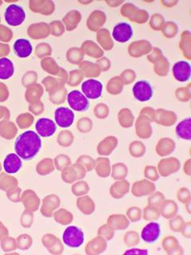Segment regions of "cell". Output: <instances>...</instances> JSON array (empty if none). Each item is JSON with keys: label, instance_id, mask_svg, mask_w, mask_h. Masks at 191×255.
<instances>
[{"label": "cell", "instance_id": "obj_1", "mask_svg": "<svg viewBox=\"0 0 191 255\" xmlns=\"http://www.w3.org/2000/svg\"><path fill=\"white\" fill-rule=\"evenodd\" d=\"M41 136L37 132L28 130L21 133L15 142L16 154L24 161L35 158L41 148Z\"/></svg>", "mask_w": 191, "mask_h": 255}, {"label": "cell", "instance_id": "obj_2", "mask_svg": "<svg viewBox=\"0 0 191 255\" xmlns=\"http://www.w3.org/2000/svg\"><path fill=\"white\" fill-rule=\"evenodd\" d=\"M119 12L123 18L136 24H145L150 18L148 10L138 8L132 2H124L122 5Z\"/></svg>", "mask_w": 191, "mask_h": 255}, {"label": "cell", "instance_id": "obj_3", "mask_svg": "<svg viewBox=\"0 0 191 255\" xmlns=\"http://www.w3.org/2000/svg\"><path fill=\"white\" fill-rule=\"evenodd\" d=\"M62 240L65 245L71 248H78L84 242V233L76 226H70L64 231Z\"/></svg>", "mask_w": 191, "mask_h": 255}, {"label": "cell", "instance_id": "obj_4", "mask_svg": "<svg viewBox=\"0 0 191 255\" xmlns=\"http://www.w3.org/2000/svg\"><path fill=\"white\" fill-rule=\"evenodd\" d=\"M4 18L6 23L10 27H19L24 23L26 12L19 5L10 4L5 10Z\"/></svg>", "mask_w": 191, "mask_h": 255}, {"label": "cell", "instance_id": "obj_5", "mask_svg": "<svg viewBox=\"0 0 191 255\" xmlns=\"http://www.w3.org/2000/svg\"><path fill=\"white\" fill-rule=\"evenodd\" d=\"M132 94L137 101L147 102L153 97L154 89L148 81H138L132 87Z\"/></svg>", "mask_w": 191, "mask_h": 255}, {"label": "cell", "instance_id": "obj_6", "mask_svg": "<svg viewBox=\"0 0 191 255\" xmlns=\"http://www.w3.org/2000/svg\"><path fill=\"white\" fill-rule=\"evenodd\" d=\"M159 176L168 177L179 171L181 163L176 157H163L157 165Z\"/></svg>", "mask_w": 191, "mask_h": 255}, {"label": "cell", "instance_id": "obj_7", "mask_svg": "<svg viewBox=\"0 0 191 255\" xmlns=\"http://www.w3.org/2000/svg\"><path fill=\"white\" fill-rule=\"evenodd\" d=\"M67 102L70 109L74 111L84 112L89 108V101L82 92L73 90L67 95Z\"/></svg>", "mask_w": 191, "mask_h": 255}, {"label": "cell", "instance_id": "obj_8", "mask_svg": "<svg viewBox=\"0 0 191 255\" xmlns=\"http://www.w3.org/2000/svg\"><path fill=\"white\" fill-rule=\"evenodd\" d=\"M81 91L88 100H97L102 96L103 85L97 79H88L81 85Z\"/></svg>", "mask_w": 191, "mask_h": 255}, {"label": "cell", "instance_id": "obj_9", "mask_svg": "<svg viewBox=\"0 0 191 255\" xmlns=\"http://www.w3.org/2000/svg\"><path fill=\"white\" fill-rule=\"evenodd\" d=\"M133 33L132 26L127 23L122 22L115 25L111 35L114 41L119 43H126L132 39Z\"/></svg>", "mask_w": 191, "mask_h": 255}, {"label": "cell", "instance_id": "obj_10", "mask_svg": "<svg viewBox=\"0 0 191 255\" xmlns=\"http://www.w3.org/2000/svg\"><path fill=\"white\" fill-rule=\"evenodd\" d=\"M152 44L146 40H136L132 42L127 47V53L134 58H142L152 51Z\"/></svg>", "mask_w": 191, "mask_h": 255}, {"label": "cell", "instance_id": "obj_11", "mask_svg": "<svg viewBox=\"0 0 191 255\" xmlns=\"http://www.w3.org/2000/svg\"><path fill=\"white\" fill-rule=\"evenodd\" d=\"M131 191L135 197L141 198L149 196L156 191L154 182L144 179L137 180L131 186Z\"/></svg>", "mask_w": 191, "mask_h": 255}, {"label": "cell", "instance_id": "obj_12", "mask_svg": "<svg viewBox=\"0 0 191 255\" xmlns=\"http://www.w3.org/2000/svg\"><path fill=\"white\" fill-rule=\"evenodd\" d=\"M160 235V224L155 221H152L143 227L140 234V239H142L144 243L152 244L158 240Z\"/></svg>", "mask_w": 191, "mask_h": 255}, {"label": "cell", "instance_id": "obj_13", "mask_svg": "<svg viewBox=\"0 0 191 255\" xmlns=\"http://www.w3.org/2000/svg\"><path fill=\"white\" fill-rule=\"evenodd\" d=\"M152 122L147 118L145 116L140 114L135 121V130L136 136L142 140H147L152 137L153 129L152 126Z\"/></svg>", "mask_w": 191, "mask_h": 255}, {"label": "cell", "instance_id": "obj_14", "mask_svg": "<svg viewBox=\"0 0 191 255\" xmlns=\"http://www.w3.org/2000/svg\"><path fill=\"white\" fill-rule=\"evenodd\" d=\"M75 119L74 111L67 107H60L54 112V120L57 126L60 128H70L73 126Z\"/></svg>", "mask_w": 191, "mask_h": 255}, {"label": "cell", "instance_id": "obj_15", "mask_svg": "<svg viewBox=\"0 0 191 255\" xmlns=\"http://www.w3.org/2000/svg\"><path fill=\"white\" fill-rule=\"evenodd\" d=\"M174 79L179 83H187L191 79V66L187 61H179L175 62L172 67Z\"/></svg>", "mask_w": 191, "mask_h": 255}, {"label": "cell", "instance_id": "obj_16", "mask_svg": "<svg viewBox=\"0 0 191 255\" xmlns=\"http://www.w3.org/2000/svg\"><path fill=\"white\" fill-rule=\"evenodd\" d=\"M178 117L176 113L168 109H155L154 122L164 127H171L177 122Z\"/></svg>", "mask_w": 191, "mask_h": 255}, {"label": "cell", "instance_id": "obj_17", "mask_svg": "<svg viewBox=\"0 0 191 255\" xmlns=\"http://www.w3.org/2000/svg\"><path fill=\"white\" fill-rule=\"evenodd\" d=\"M36 132L41 137H50L57 131V125L49 118H40L35 125Z\"/></svg>", "mask_w": 191, "mask_h": 255}, {"label": "cell", "instance_id": "obj_18", "mask_svg": "<svg viewBox=\"0 0 191 255\" xmlns=\"http://www.w3.org/2000/svg\"><path fill=\"white\" fill-rule=\"evenodd\" d=\"M107 22V15L105 11L101 10H96L92 12L90 16L88 17L87 22V27L90 31L97 32L104 28L105 23Z\"/></svg>", "mask_w": 191, "mask_h": 255}, {"label": "cell", "instance_id": "obj_19", "mask_svg": "<svg viewBox=\"0 0 191 255\" xmlns=\"http://www.w3.org/2000/svg\"><path fill=\"white\" fill-rule=\"evenodd\" d=\"M117 137L115 136H108L104 138L101 142L99 143L97 146V152L101 157H109L113 153V151L117 148Z\"/></svg>", "mask_w": 191, "mask_h": 255}, {"label": "cell", "instance_id": "obj_20", "mask_svg": "<svg viewBox=\"0 0 191 255\" xmlns=\"http://www.w3.org/2000/svg\"><path fill=\"white\" fill-rule=\"evenodd\" d=\"M176 143L170 137H162L158 140L155 146V152L158 157H167L175 152Z\"/></svg>", "mask_w": 191, "mask_h": 255}, {"label": "cell", "instance_id": "obj_21", "mask_svg": "<svg viewBox=\"0 0 191 255\" xmlns=\"http://www.w3.org/2000/svg\"><path fill=\"white\" fill-rule=\"evenodd\" d=\"M131 189V184L127 179H123V180H116L115 183L112 184L109 189V193L110 196L115 199V200H119L128 194Z\"/></svg>", "mask_w": 191, "mask_h": 255}, {"label": "cell", "instance_id": "obj_22", "mask_svg": "<svg viewBox=\"0 0 191 255\" xmlns=\"http://www.w3.org/2000/svg\"><path fill=\"white\" fill-rule=\"evenodd\" d=\"M162 249L168 255H183V249L179 241L172 235L165 237L162 241Z\"/></svg>", "mask_w": 191, "mask_h": 255}, {"label": "cell", "instance_id": "obj_23", "mask_svg": "<svg viewBox=\"0 0 191 255\" xmlns=\"http://www.w3.org/2000/svg\"><path fill=\"white\" fill-rule=\"evenodd\" d=\"M13 48L17 57L20 58H28L33 51V46L31 45V42L26 39L17 40L13 45Z\"/></svg>", "mask_w": 191, "mask_h": 255}, {"label": "cell", "instance_id": "obj_24", "mask_svg": "<svg viewBox=\"0 0 191 255\" xmlns=\"http://www.w3.org/2000/svg\"><path fill=\"white\" fill-rule=\"evenodd\" d=\"M23 166L22 159L16 153H10L6 156L3 162L5 171L8 174H15Z\"/></svg>", "mask_w": 191, "mask_h": 255}, {"label": "cell", "instance_id": "obj_25", "mask_svg": "<svg viewBox=\"0 0 191 255\" xmlns=\"http://www.w3.org/2000/svg\"><path fill=\"white\" fill-rule=\"evenodd\" d=\"M97 44L104 51H110L114 48V40L111 33L106 28H102L97 32Z\"/></svg>", "mask_w": 191, "mask_h": 255}, {"label": "cell", "instance_id": "obj_26", "mask_svg": "<svg viewBox=\"0 0 191 255\" xmlns=\"http://www.w3.org/2000/svg\"><path fill=\"white\" fill-rule=\"evenodd\" d=\"M107 223L115 231H124L130 226V221L125 214H113L109 215Z\"/></svg>", "mask_w": 191, "mask_h": 255}, {"label": "cell", "instance_id": "obj_27", "mask_svg": "<svg viewBox=\"0 0 191 255\" xmlns=\"http://www.w3.org/2000/svg\"><path fill=\"white\" fill-rule=\"evenodd\" d=\"M179 49L183 57L188 62L191 60V33L188 30L183 31L180 35L179 43Z\"/></svg>", "mask_w": 191, "mask_h": 255}, {"label": "cell", "instance_id": "obj_28", "mask_svg": "<svg viewBox=\"0 0 191 255\" xmlns=\"http://www.w3.org/2000/svg\"><path fill=\"white\" fill-rule=\"evenodd\" d=\"M177 137L181 140H191V118H187L179 122L175 128Z\"/></svg>", "mask_w": 191, "mask_h": 255}, {"label": "cell", "instance_id": "obj_29", "mask_svg": "<svg viewBox=\"0 0 191 255\" xmlns=\"http://www.w3.org/2000/svg\"><path fill=\"white\" fill-rule=\"evenodd\" d=\"M160 214L166 219H171L178 214L179 206L176 202L172 200H165L159 208Z\"/></svg>", "mask_w": 191, "mask_h": 255}, {"label": "cell", "instance_id": "obj_30", "mask_svg": "<svg viewBox=\"0 0 191 255\" xmlns=\"http://www.w3.org/2000/svg\"><path fill=\"white\" fill-rule=\"evenodd\" d=\"M118 122L123 128H130L134 126L136 118L132 110L127 108H123L118 112Z\"/></svg>", "mask_w": 191, "mask_h": 255}, {"label": "cell", "instance_id": "obj_31", "mask_svg": "<svg viewBox=\"0 0 191 255\" xmlns=\"http://www.w3.org/2000/svg\"><path fill=\"white\" fill-rule=\"evenodd\" d=\"M96 172L101 178H107L111 175L112 165L109 159L106 157H99L95 165Z\"/></svg>", "mask_w": 191, "mask_h": 255}, {"label": "cell", "instance_id": "obj_32", "mask_svg": "<svg viewBox=\"0 0 191 255\" xmlns=\"http://www.w3.org/2000/svg\"><path fill=\"white\" fill-rule=\"evenodd\" d=\"M108 247V241L105 240L104 238L101 236H97L90 243H88L87 252L88 254H93V255H100L106 251Z\"/></svg>", "mask_w": 191, "mask_h": 255}, {"label": "cell", "instance_id": "obj_33", "mask_svg": "<svg viewBox=\"0 0 191 255\" xmlns=\"http://www.w3.org/2000/svg\"><path fill=\"white\" fill-rule=\"evenodd\" d=\"M15 74V66L7 58H0V79L7 80Z\"/></svg>", "mask_w": 191, "mask_h": 255}, {"label": "cell", "instance_id": "obj_34", "mask_svg": "<svg viewBox=\"0 0 191 255\" xmlns=\"http://www.w3.org/2000/svg\"><path fill=\"white\" fill-rule=\"evenodd\" d=\"M124 84L121 78L119 76H114L109 81L106 85V90L109 94L117 96L123 92Z\"/></svg>", "mask_w": 191, "mask_h": 255}, {"label": "cell", "instance_id": "obj_35", "mask_svg": "<svg viewBox=\"0 0 191 255\" xmlns=\"http://www.w3.org/2000/svg\"><path fill=\"white\" fill-rule=\"evenodd\" d=\"M83 51L87 55L97 59L102 58L105 54V51L101 49V46L93 41L85 42L83 45Z\"/></svg>", "mask_w": 191, "mask_h": 255}, {"label": "cell", "instance_id": "obj_36", "mask_svg": "<svg viewBox=\"0 0 191 255\" xmlns=\"http://www.w3.org/2000/svg\"><path fill=\"white\" fill-rule=\"evenodd\" d=\"M170 62L164 55L158 58L156 62L153 64V70L154 74L158 77H166L170 71Z\"/></svg>", "mask_w": 191, "mask_h": 255}, {"label": "cell", "instance_id": "obj_37", "mask_svg": "<svg viewBox=\"0 0 191 255\" xmlns=\"http://www.w3.org/2000/svg\"><path fill=\"white\" fill-rule=\"evenodd\" d=\"M128 175V169L124 163H115L112 165L111 176L114 180L126 179Z\"/></svg>", "mask_w": 191, "mask_h": 255}, {"label": "cell", "instance_id": "obj_38", "mask_svg": "<svg viewBox=\"0 0 191 255\" xmlns=\"http://www.w3.org/2000/svg\"><path fill=\"white\" fill-rule=\"evenodd\" d=\"M147 148L145 144L141 140H134L130 143L128 152L133 158H141L146 153Z\"/></svg>", "mask_w": 191, "mask_h": 255}, {"label": "cell", "instance_id": "obj_39", "mask_svg": "<svg viewBox=\"0 0 191 255\" xmlns=\"http://www.w3.org/2000/svg\"><path fill=\"white\" fill-rule=\"evenodd\" d=\"M160 216L159 208L155 207L148 205L144 208V210H142V218L147 222L158 220Z\"/></svg>", "mask_w": 191, "mask_h": 255}, {"label": "cell", "instance_id": "obj_40", "mask_svg": "<svg viewBox=\"0 0 191 255\" xmlns=\"http://www.w3.org/2000/svg\"><path fill=\"white\" fill-rule=\"evenodd\" d=\"M162 35L167 39H174L176 37L179 32L178 25L173 21H167L165 22L161 29Z\"/></svg>", "mask_w": 191, "mask_h": 255}, {"label": "cell", "instance_id": "obj_41", "mask_svg": "<svg viewBox=\"0 0 191 255\" xmlns=\"http://www.w3.org/2000/svg\"><path fill=\"white\" fill-rule=\"evenodd\" d=\"M175 98L180 102H188L191 100V84L187 86L179 87L175 89Z\"/></svg>", "mask_w": 191, "mask_h": 255}, {"label": "cell", "instance_id": "obj_42", "mask_svg": "<svg viewBox=\"0 0 191 255\" xmlns=\"http://www.w3.org/2000/svg\"><path fill=\"white\" fill-rule=\"evenodd\" d=\"M140 242V235L137 231H128L123 236V243L127 248L136 247Z\"/></svg>", "mask_w": 191, "mask_h": 255}, {"label": "cell", "instance_id": "obj_43", "mask_svg": "<svg viewBox=\"0 0 191 255\" xmlns=\"http://www.w3.org/2000/svg\"><path fill=\"white\" fill-rule=\"evenodd\" d=\"M164 17L162 16L161 14L158 13H154L152 16L149 18L148 23H149V27L152 31H160L162 29V26L164 24Z\"/></svg>", "mask_w": 191, "mask_h": 255}, {"label": "cell", "instance_id": "obj_44", "mask_svg": "<svg viewBox=\"0 0 191 255\" xmlns=\"http://www.w3.org/2000/svg\"><path fill=\"white\" fill-rule=\"evenodd\" d=\"M84 68L86 71L87 78H89V79H97L101 75V71L97 64L86 62L84 64Z\"/></svg>", "mask_w": 191, "mask_h": 255}, {"label": "cell", "instance_id": "obj_45", "mask_svg": "<svg viewBox=\"0 0 191 255\" xmlns=\"http://www.w3.org/2000/svg\"><path fill=\"white\" fill-rule=\"evenodd\" d=\"M165 200H166V198H165L164 194L161 191H155L154 193H152L148 197V204L151 206L159 208Z\"/></svg>", "mask_w": 191, "mask_h": 255}, {"label": "cell", "instance_id": "obj_46", "mask_svg": "<svg viewBox=\"0 0 191 255\" xmlns=\"http://www.w3.org/2000/svg\"><path fill=\"white\" fill-rule=\"evenodd\" d=\"M125 215L130 222H137L142 219V210L138 207H131L127 209Z\"/></svg>", "mask_w": 191, "mask_h": 255}, {"label": "cell", "instance_id": "obj_47", "mask_svg": "<svg viewBox=\"0 0 191 255\" xmlns=\"http://www.w3.org/2000/svg\"><path fill=\"white\" fill-rule=\"evenodd\" d=\"M144 175L145 179L148 180H150L152 182L158 181L159 179V174H158L157 168L152 165H147L146 167L144 168Z\"/></svg>", "mask_w": 191, "mask_h": 255}, {"label": "cell", "instance_id": "obj_48", "mask_svg": "<svg viewBox=\"0 0 191 255\" xmlns=\"http://www.w3.org/2000/svg\"><path fill=\"white\" fill-rule=\"evenodd\" d=\"M97 234H98V236L102 237L105 240L110 241L114 238L115 230L110 225L105 223L99 228Z\"/></svg>", "mask_w": 191, "mask_h": 255}, {"label": "cell", "instance_id": "obj_49", "mask_svg": "<svg viewBox=\"0 0 191 255\" xmlns=\"http://www.w3.org/2000/svg\"><path fill=\"white\" fill-rule=\"evenodd\" d=\"M110 109L105 103H100L94 108V115L98 119L105 120L109 117Z\"/></svg>", "mask_w": 191, "mask_h": 255}, {"label": "cell", "instance_id": "obj_50", "mask_svg": "<svg viewBox=\"0 0 191 255\" xmlns=\"http://www.w3.org/2000/svg\"><path fill=\"white\" fill-rule=\"evenodd\" d=\"M184 219L181 215L177 214L174 218L169 219V227L174 232H180L182 227L184 225Z\"/></svg>", "mask_w": 191, "mask_h": 255}, {"label": "cell", "instance_id": "obj_51", "mask_svg": "<svg viewBox=\"0 0 191 255\" xmlns=\"http://www.w3.org/2000/svg\"><path fill=\"white\" fill-rule=\"evenodd\" d=\"M119 77L121 78L124 85H127L135 83L136 79V73L132 69H126L120 74Z\"/></svg>", "mask_w": 191, "mask_h": 255}, {"label": "cell", "instance_id": "obj_52", "mask_svg": "<svg viewBox=\"0 0 191 255\" xmlns=\"http://www.w3.org/2000/svg\"><path fill=\"white\" fill-rule=\"evenodd\" d=\"M176 197L180 203L185 204L186 203L191 200V191L187 187H180L177 191Z\"/></svg>", "mask_w": 191, "mask_h": 255}, {"label": "cell", "instance_id": "obj_53", "mask_svg": "<svg viewBox=\"0 0 191 255\" xmlns=\"http://www.w3.org/2000/svg\"><path fill=\"white\" fill-rule=\"evenodd\" d=\"M162 55H163V53H162V49L160 48L153 47L152 51L147 55V58H148V62L154 64Z\"/></svg>", "mask_w": 191, "mask_h": 255}, {"label": "cell", "instance_id": "obj_54", "mask_svg": "<svg viewBox=\"0 0 191 255\" xmlns=\"http://www.w3.org/2000/svg\"><path fill=\"white\" fill-rule=\"evenodd\" d=\"M97 64L101 72H107L112 67L111 61L105 56L97 59Z\"/></svg>", "mask_w": 191, "mask_h": 255}, {"label": "cell", "instance_id": "obj_55", "mask_svg": "<svg viewBox=\"0 0 191 255\" xmlns=\"http://www.w3.org/2000/svg\"><path fill=\"white\" fill-rule=\"evenodd\" d=\"M140 114L145 116L147 118L150 120L151 122H154V114H155V109L150 106L143 108L142 110L140 111Z\"/></svg>", "mask_w": 191, "mask_h": 255}, {"label": "cell", "instance_id": "obj_56", "mask_svg": "<svg viewBox=\"0 0 191 255\" xmlns=\"http://www.w3.org/2000/svg\"><path fill=\"white\" fill-rule=\"evenodd\" d=\"M80 122L81 123V126H80V128H79L80 131L87 132H89L92 129V128H93L92 120L88 119V118H84V119L80 120Z\"/></svg>", "mask_w": 191, "mask_h": 255}, {"label": "cell", "instance_id": "obj_57", "mask_svg": "<svg viewBox=\"0 0 191 255\" xmlns=\"http://www.w3.org/2000/svg\"><path fill=\"white\" fill-rule=\"evenodd\" d=\"M70 51V54L68 56L70 61L71 60L72 62H79L83 58L82 54L78 49H72Z\"/></svg>", "mask_w": 191, "mask_h": 255}, {"label": "cell", "instance_id": "obj_58", "mask_svg": "<svg viewBox=\"0 0 191 255\" xmlns=\"http://www.w3.org/2000/svg\"><path fill=\"white\" fill-rule=\"evenodd\" d=\"M148 250L146 249H140V248H136V247H131L129 249H127V251L123 253V255H148Z\"/></svg>", "mask_w": 191, "mask_h": 255}, {"label": "cell", "instance_id": "obj_59", "mask_svg": "<svg viewBox=\"0 0 191 255\" xmlns=\"http://www.w3.org/2000/svg\"><path fill=\"white\" fill-rule=\"evenodd\" d=\"M180 233L186 239H191V222H184Z\"/></svg>", "mask_w": 191, "mask_h": 255}, {"label": "cell", "instance_id": "obj_60", "mask_svg": "<svg viewBox=\"0 0 191 255\" xmlns=\"http://www.w3.org/2000/svg\"><path fill=\"white\" fill-rule=\"evenodd\" d=\"M81 162L84 166H86L87 169L89 171L95 169V165H96V161L90 157H84L81 158Z\"/></svg>", "mask_w": 191, "mask_h": 255}, {"label": "cell", "instance_id": "obj_61", "mask_svg": "<svg viewBox=\"0 0 191 255\" xmlns=\"http://www.w3.org/2000/svg\"><path fill=\"white\" fill-rule=\"evenodd\" d=\"M160 4L165 8H173L179 3L178 0H160Z\"/></svg>", "mask_w": 191, "mask_h": 255}, {"label": "cell", "instance_id": "obj_62", "mask_svg": "<svg viewBox=\"0 0 191 255\" xmlns=\"http://www.w3.org/2000/svg\"><path fill=\"white\" fill-rule=\"evenodd\" d=\"M105 3L112 8H116L118 6H122L124 3L123 0H105Z\"/></svg>", "mask_w": 191, "mask_h": 255}, {"label": "cell", "instance_id": "obj_63", "mask_svg": "<svg viewBox=\"0 0 191 255\" xmlns=\"http://www.w3.org/2000/svg\"><path fill=\"white\" fill-rule=\"evenodd\" d=\"M183 171L185 173L186 175H188V176H191V159H188L187 161L184 163V165H183Z\"/></svg>", "mask_w": 191, "mask_h": 255}, {"label": "cell", "instance_id": "obj_64", "mask_svg": "<svg viewBox=\"0 0 191 255\" xmlns=\"http://www.w3.org/2000/svg\"><path fill=\"white\" fill-rule=\"evenodd\" d=\"M184 205H185V208L187 213H188V214H191V200H189L187 203H186Z\"/></svg>", "mask_w": 191, "mask_h": 255}]
</instances>
